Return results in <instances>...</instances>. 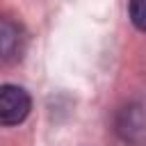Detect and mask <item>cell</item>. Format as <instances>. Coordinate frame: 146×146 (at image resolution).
I'll use <instances>...</instances> for the list:
<instances>
[{"instance_id":"obj_3","label":"cell","mask_w":146,"mask_h":146,"mask_svg":"<svg viewBox=\"0 0 146 146\" xmlns=\"http://www.w3.org/2000/svg\"><path fill=\"white\" fill-rule=\"evenodd\" d=\"M119 132L130 141H135L137 137H141L146 132V119L139 112V107H125L123 110V114L119 119Z\"/></svg>"},{"instance_id":"obj_4","label":"cell","mask_w":146,"mask_h":146,"mask_svg":"<svg viewBox=\"0 0 146 146\" xmlns=\"http://www.w3.org/2000/svg\"><path fill=\"white\" fill-rule=\"evenodd\" d=\"M128 14L130 21L137 30L146 32V0H130L128 2Z\"/></svg>"},{"instance_id":"obj_2","label":"cell","mask_w":146,"mask_h":146,"mask_svg":"<svg viewBox=\"0 0 146 146\" xmlns=\"http://www.w3.org/2000/svg\"><path fill=\"white\" fill-rule=\"evenodd\" d=\"M23 48H25V34L21 25L7 16H0V66L16 62L23 55Z\"/></svg>"},{"instance_id":"obj_1","label":"cell","mask_w":146,"mask_h":146,"mask_svg":"<svg viewBox=\"0 0 146 146\" xmlns=\"http://www.w3.org/2000/svg\"><path fill=\"white\" fill-rule=\"evenodd\" d=\"M32 98L18 84H0V125H18L30 116Z\"/></svg>"}]
</instances>
